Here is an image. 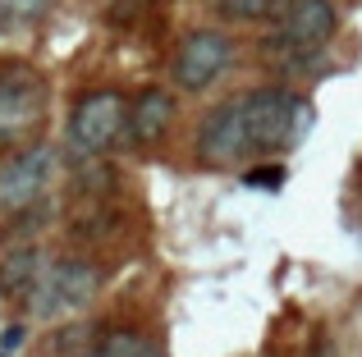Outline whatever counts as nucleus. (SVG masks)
Instances as JSON below:
<instances>
[{
    "label": "nucleus",
    "mask_w": 362,
    "mask_h": 357,
    "mask_svg": "<svg viewBox=\"0 0 362 357\" xmlns=\"http://www.w3.org/2000/svg\"><path fill=\"white\" fill-rule=\"evenodd\" d=\"M97 353L101 357H160L156 344L142 339V334H133V330H110L106 339L97 344Z\"/></svg>",
    "instance_id": "obj_11"
},
{
    "label": "nucleus",
    "mask_w": 362,
    "mask_h": 357,
    "mask_svg": "<svg viewBox=\"0 0 362 357\" xmlns=\"http://www.w3.org/2000/svg\"><path fill=\"white\" fill-rule=\"evenodd\" d=\"M156 5V0H106V18L115 28H133V23H142V14Z\"/></svg>",
    "instance_id": "obj_12"
},
{
    "label": "nucleus",
    "mask_w": 362,
    "mask_h": 357,
    "mask_svg": "<svg viewBox=\"0 0 362 357\" xmlns=\"http://www.w3.org/2000/svg\"><path fill=\"white\" fill-rule=\"evenodd\" d=\"M97 289H101V270L92 261H55V266H42L37 284L28 289V307H33V316L55 321V316L83 312L97 298Z\"/></svg>",
    "instance_id": "obj_2"
},
{
    "label": "nucleus",
    "mask_w": 362,
    "mask_h": 357,
    "mask_svg": "<svg viewBox=\"0 0 362 357\" xmlns=\"http://www.w3.org/2000/svg\"><path fill=\"white\" fill-rule=\"evenodd\" d=\"M51 170H55V152L51 147H23L18 156H9L0 165V206L5 211H18V206L37 202L51 183Z\"/></svg>",
    "instance_id": "obj_7"
},
{
    "label": "nucleus",
    "mask_w": 362,
    "mask_h": 357,
    "mask_svg": "<svg viewBox=\"0 0 362 357\" xmlns=\"http://www.w3.org/2000/svg\"><path fill=\"white\" fill-rule=\"evenodd\" d=\"M170 124H175V97H170L165 87H147L129 106V115H124V133H129L133 147L160 143V138L170 133Z\"/></svg>",
    "instance_id": "obj_8"
},
{
    "label": "nucleus",
    "mask_w": 362,
    "mask_h": 357,
    "mask_svg": "<svg viewBox=\"0 0 362 357\" xmlns=\"http://www.w3.org/2000/svg\"><path fill=\"white\" fill-rule=\"evenodd\" d=\"M330 32H335V5L330 0H280L275 32L266 46L284 60H303V55H317L330 42Z\"/></svg>",
    "instance_id": "obj_3"
},
{
    "label": "nucleus",
    "mask_w": 362,
    "mask_h": 357,
    "mask_svg": "<svg viewBox=\"0 0 362 357\" xmlns=\"http://www.w3.org/2000/svg\"><path fill=\"white\" fill-rule=\"evenodd\" d=\"M216 14L230 23H266L280 14V0H216Z\"/></svg>",
    "instance_id": "obj_10"
},
{
    "label": "nucleus",
    "mask_w": 362,
    "mask_h": 357,
    "mask_svg": "<svg viewBox=\"0 0 362 357\" xmlns=\"http://www.w3.org/2000/svg\"><path fill=\"white\" fill-rule=\"evenodd\" d=\"M284 178H289V174H284V165H252V170L243 174V183L247 188H266V193H271V188H280Z\"/></svg>",
    "instance_id": "obj_13"
},
{
    "label": "nucleus",
    "mask_w": 362,
    "mask_h": 357,
    "mask_svg": "<svg viewBox=\"0 0 362 357\" xmlns=\"http://www.w3.org/2000/svg\"><path fill=\"white\" fill-rule=\"evenodd\" d=\"M51 5H55V0H0V9H5L9 18H23V23H28V18H42Z\"/></svg>",
    "instance_id": "obj_14"
},
{
    "label": "nucleus",
    "mask_w": 362,
    "mask_h": 357,
    "mask_svg": "<svg viewBox=\"0 0 362 357\" xmlns=\"http://www.w3.org/2000/svg\"><path fill=\"white\" fill-rule=\"evenodd\" d=\"M312 128V101L289 87H247L239 97L206 110L197 124V161L211 170H230L247 156L284 152L303 143Z\"/></svg>",
    "instance_id": "obj_1"
},
{
    "label": "nucleus",
    "mask_w": 362,
    "mask_h": 357,
    "mask_svg": "<svg viewBox=\"0 0 362 357\" xmlns=\"http://www.w3.org/2000/svg\"><path fill=\"white\" fill-rule=\"evenodd\" d=\"M42 275V252L37 248H18L0 261V298H14V294H28Z\"/></svg>",
    "instance_id": "obj_9"
},
{
    "label": "nucleus",
    "mask_w": 362,
    "mask_h": 357,
    "mask_svg": "<svg viewBox=\"0 0 362 357\" xmlns=\"http://www.w3.org/2000/svg\"><path fill=\"white\" fill-rule=\"evenodd\" d=\"M23 339H28V325H5V334H0V349H5V353H14Z\"/></svg>",
    "instance_id": "obj_15"
},
{
    "label": "nucleus",
    "mask_w": 362,
    "mask_h": 357,
    "mask_svg": "<svg viewBox=\"0 0 362 357\" xmlns=\"http://www.w3.org/2000/svg\"><path fill=\"white\" fill-rule=\"evenodd\" d=\"M234 64V42L221 32V28H197V32L184 37L175 55V83L184 92H206L225 69Z\"/></svg>",
    "instance_id": "obj_6"
},
{
    "label": "nucleus",
    "mask_w": 362,
    "mask_h": 357,
    "mask_svg": "<svg viewBox=\"0 0 362 357\" xmlns=\"http://www.w3.org/2000/svg\"><path fill=\"white\" fill-rule=\"evenodd\" d=\"M46 115V83L37 69L9 64L0 69V147H14L42 124Z\"/></svg>",
    "instance_id": "obj_4"
},
{
    "label": "nucleus",
    "mask_w": 362,
    "mask_h": 357,
    "mask_svg": "<svg viewBox=\"0 0 362 357\" xmlns=\"http://www.w3.org/2000/svg\"><path fill=\"white\" fill-rule=\"evenodd\" d=\"M321 357H335V353H330V349H326V353H321Z\"/></svg>",
    "instance_id": "obj_17"
},
{
    "label": "nucleus",
    "mask_w": 362,
    "mask_h": 357,
    "mask_svg": "<svg viewBox=\"0 0 362 357\" xmlns=\"http://www.w3.org/2000/svg\"><path fill=\"white\" fill-rule=\"evenodd\" d=\"M74 357H101V353H97V344H92V349H83V353H74Z\"/></svg>",
    "instance_id": "obj_16"
},
{
    "label": "nucleus",
    "mask_w": 362,
    "mask_h": 357,
    "mask_svg": "<svg viewBox=\"0 0 362 357\" xmlns=\"http://www.w3.org/2000/svg\"><path fill=\"white\" fill-rule=\"evenodd\" d=\"M124 106L119 92H88L69 115V147L78 156H106V147L119 143L124 133Z\"/></svg>",
    "instance_id": "obj_5"
}]
</instances>
